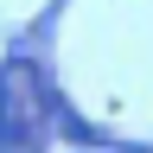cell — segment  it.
Wrapping results in <instances>:
<instances>
[{"label": "cell", "instance_id": "obj_1", "mask_svg": "<svg viewBox=\"0 0 153 153\" xmlns=\"http://www.w3.org/2000/svg\"><path fill=\"white\" fill-rule=\"evenodd\" d=\"M51 140V83L32 57H7L0 70V153H45Z\"/></svg>", "mask_w": 153, "mask_h": 153}]
</instances>
